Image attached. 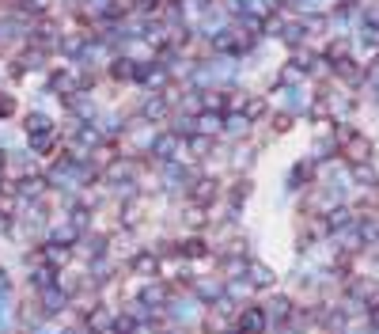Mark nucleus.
Masks as SVG:
<instances>
[{
	"mask_svg": "<svg viewBox=\"0 0 379 334\" xmlns=\"http://www.w3.org/2000/svg\"><path fill=\"white\" fill-rule=\"evenodd\" d=\"M338 141H341V152H345V160H349V163L364 167L368 160H372V141H368L364 133H356V129H341V133H338Z\"/></svg>",
	"mask_w": 379,
	"mask_h": 334,
	"instance_id": "obj_1",
	"label": "nucleus"
},
{
	"mask_svg": "<svg viewBox=\"0 0 379 334\" xmlns=\"http://www.w3.org/2000/svg\"><path fill=\"white\" fill-rule=\"evenodd\" d=\"M265 330V311L262 308H247L239 316V334H262Z\"/></svg>",
	"mask_w": 379,
	"mask_h": 334,
	"instance_id": "obj_2",
	"label": "nucleus"
},
{
	"mask_svg": "<svg viewBox=\"0 0 379 334\" xmlns=\"http://www.w3.org/2000/svg\"><path fill=\"white\" fill-rule=\"evenodd\" d=\"M247 274H251V285H258V289H270L273 285V274L265 270V266H258V262H251Z\"/></svg>",
	"mask_w": 379,
	"mask_h": 334,
	"instance_id": "obj_3",
	"label": "nucleus"
},
{
	"mask_svg": "<svg viewBox=\"0 0 379 334\" xmlns=\"http://www.w3.org/2000/svg\"><path fill=\"white\" fill-rule=\"evenodd\" d=\"M345 225H353V213H349V209H334L330 220H326V228H345Z\"/></svg>",
	"mask_w": 379,
	"mask_h": 334,
	"instance_id": "obj_4",
	"label": "nucleus"
},
{
	"mask_svg": "<svg viewBox=\"0 0 379 334\" xmlns=\"http://www.w3.org/2000/svg\"><path fill=\"white\" fill-rule=\"evenodd\" d=\"M270 316H273V319H288V316H292V304H288L285 296L273 300V304H270Z\"/></svg>",
	"mask_w": 379,
	"mask_h": 334,
	"instance_id": "obj_5",
	"label": "nucleus"
},
{
	"mask_svg": "<svg viewBox=\"0 0 379 334\" xmlns=\"http://www.w3.org/2000/svg\"><path fill=\"white\" fill-rule=\"evenodd\" d=\"M87 327H92V330H106L110 327V316H106V311H95V316L87 319Z\"/></svg>",
	"mask_w": 379,
	"mask_h": 334,
	"instance_id": "obj_6",
	"label": "nucleus"
},
{
	"mask_svg": "<svg viewBox=\"0 0 379 334\" xmlns=\"http://www.w3.org/2000/svg\"><path fill=\"white\" fill-rule=\"evenodd\" d=\"M4 114H12V99L0 95V118H4Z\"/></svg>",
	"mask_w": 379,
	"mask_h": 334,
	"instance_id": "obj_7",
	"label": "nucleus"
},
{
	"mask_svg": "<svg viewBox=\"0 0 379 334\" xmlns=\"http://www.w3.org/2000/svg\"><path fill=\"white\" fill-rule=\"evenodd\" d=\"M372 323H375V327H379V304H372Z\"/></svg>",
	"mask_w": 379,
	"mask_h": 334,
	"instance_id": "obj_8",
	"label": "nucleus"
}]
</instances>
